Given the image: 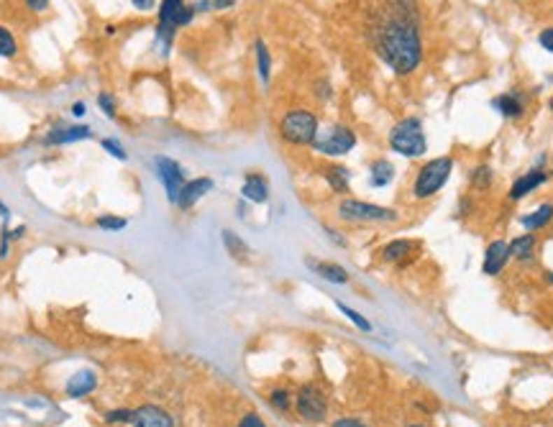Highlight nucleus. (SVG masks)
Returning a JSON list of instances; mask_svg holds the SVG:
<instances>
[{
	"instance_id": "obj_1",
	"label": "nucleus",
	"mask_w": 553,
	"mask_h": 427,
	"mask_svg": "<svg viewBox=\"0 0 553 427\" xmlns=\"http://www.w3.org/2000/svg\"><path fill=\"white\" fill-rule=\"evenodd\" d=\"M377 49L379 57L395 69L397 75L415 72L423 59V41H420L418 26L402 18H389L377 29Z\"/></svg>"
},
{
	"instance_id": "obj_2",
	"label": "nucleus",
	"mask_w": 553,
	"mask_h": 427,
	"mask_svg": "<svg viewBox=\"0 0 553 427\" xmlns=\"http://www.w3.org/2000/svg\"><path fill=\"white\" fill-rule=\"evenodd\" d=\"M389 146L392 151L402 154L407 159H418L428 151L426 133H423V126H420L418 118H405L400 120L392 131H389Z\"/></svg>"
},
{
	"instance_id": "obj_3",
	"label": "nucleus",
	"mask_w": 553,
	"mask_h": 427,
	"mask_svg": "<svg viewBox=\"0 0 553 427\" xmlns=\"http://www.w3.org/2000/svg\"><path fill=\"white\" fill-rule=\"evenodd\" d=\"M279 133L292 146H310L318 138V115L305 108L290 110L279 123Z\"/></svg>"
},
{
	"instance_id": "obj_4",
	"label": "nucleus",
	"mask_w": 553,
	"mask_h": 427,
	"mask_svg": "<svg viewBox=\"0 0 553 427\" xmlns=\"http://www.w3.org/2000/svg\"><path fill=\"white\" fill-rule=\"evenodd\" d=\"M451 172H454V161L449 157H438L433 161L420 166L418 177H415V184H412V195L415 200H428L433 197L438 189L449 182Z\"/></svg>"
},
{
	"instance_id": "obj_5",
	"label": "nucleus",
	"mask_w": 553,
	"mask_h": 427,
	"mask_svg": "<svg viewBox=\"0 0 553 427\" xmlns=\"http://www.w3.org/2000/svg\"><path fill=\"white\" fill-rule=\"evenodd\" d=\"M338 215L349 223H389L397 217V212L389 208H379V205L361 203V200H341Z\"/></svg>"
},
{
	"instance_id": "obj_6",
	"label": "nucleus",
	"mask_w": 553,
	"mask_h": 427,
	"mask_svg": "<svg viewBox=\"0 0 553 427\" xmlns=\"http://www.w3.org/2000/svg\"><path fill=\"white\" fill-rule=\"evenodd\" d=\"M313 146L318 154H326V157H344L356 146V133L346 126H333L326 133H318Z\"/></svg>"
},
{
	"instance_id": "obj_7",
	"label": "nucleus",
	"mask_w": 553,
	"mask_h": 427,
	"mask_svg": "<svg viewBox=\"0 0 553 427\" xmlns=\"http://www.w3.org/2000/svg\"><path fill=\"white\" fill-rule=\"evenodd\" d=\"M295 407H298V414L307 422H321L326 420V412H328V402H326V394H323L318 386L313 384H305L302 389L298 391V399H295Z\"/></svg>"
},
{
	"instance_id": "obj_8",
	"label": "nucleus",
	"mask_w": 553,
	"mask_h": 427,
	"mask_svg": "<svg viewBox=\"0 0 553 427\" xmlns=\"http://www.w3.org/2000/svg\"><path fill=\"white\" fill-rule=\"evenodd\" d=\"M154 164H157V174H159V180H162V184H164L167 195H169V200L177 205L182 187H185V174H182V166L177 164L174 159H167V157H159Z\"/></svg>"
},
{
	"instance_id": "obj_9",
	"label": "nucleus",
	"mask_w": 553,
	"mask_h": 427,
	"mask_svg": "<svg viewBox=\"0 0 553 427\" xmlns=\"http://www.w3.org/2000/svg\"><path fill=\"white\" fill-rule=\"evenodd\" d=\"M134 427H174V420L162 407L146 405L134 410Z\"/></svg>"
},
{
	"instance_id": "obj_10",
	"label": "nucleus",
	"mask_w": 553,
	"mask_h": 427,
	"mask_svg": "<svg viewBox=\"0 0 553 427\" xmlns=\"http://www.w3.org/2000/svg\"><path fill=\"white\" fill-rule=\"evenodd\" d=\"M507 261H510V246L505 243V240H494V243L486 246L482 269H484L486 277H497V274L505 269V263Z\"/></svg>"
},
{
	"instance_id": "obj_11",
	"label": "nucleus",
	"mask_w": 553,
	"mask_h": 427,
	"mask_svg": "<svg viewBox=\"0 0 553 427\" xmlns=\"http://www.w3.org/2000/svg\"><path fill=\"white\" fill-rule=\"evenodd\" d=\"M210 189H213V180H210V177H197V180H192V182H185L177 205H180L182 210H187V208H192L200 197L208 195Z\"/></svg>"
},
{
	"instance_id": "obj_12",
	"label": "nucleus",
	"mask_w": 553,
	"mask_h": 427,
	"mask_svg": "<svg viewBox=\"0 0 553 427\" xmlns=\"http://www.w3.org/2000/svg\"><path fill=\"white\" fill-rule=\"evenodd\" d=\"M546 180H548V174L543 172V169H531V172L523 174V177L510 187V200H523L525 195H531L533 189L540 187Z\"/></svg>"
},
{
	"instance_id": "obj_13",
	"label": "nucleus",
	"mask_w": 553,
	"mask_h": 427,
	"mask_svg": "<svg viewBox=\"0 0 553 427\" xmlns=\"http://www.w3.org/2000/svg\"><path fill=\"white\" fill-rule=\"evenodd\" d=\"M85 138H90V128H88V126L54 128V131H49V136L44 138V143H46V146H62V143L85 141Z\"/></svg>"
},
{
	"instance_id": "obj_14",
	"label": "nucleus",
	"mask_w": 553,
	"mask_h": 427,
	"mask_svg": "<svg viewBox=\"0 0 553 427\" xmlns=\"http://www.w3.org/2000/svg\"><path fill=\"white\" fill-rule=\"evenodd\" d=\"M97 386V376L95 371H90V368H85V371H77L72 379L67 382V394L69 397H88V394H92Z\"/></svg>"
},
{
	"instance_id": "obj_15",
	"label": "nucleus",
	"mask_w": 553,
	"mask_h": 427,
	"mask_svg": "<svg viewBox=\"0 0 553 427\" xmlns=\"http://www.w3.org/2000/svg\"><path fill=\"white\" fill-rule=\"evenodd\" d=\"M241 195L246 197L248 203H267V197H270V184H267V180H264L262 174H246L244 187H241Z\"/></svg>"
},
{
	"instance_id": "obj_16",
	"label": "nucleus",
	"mask_w": 553,
	"mask_h": 427,
	"mask_svg": "<svg viewBox=\"0 0 553 427\" xmlns=\"http://www.w3.org/2000/svg\"><path fill=\"white\" fill-rule=\"evenodd\" d=\"M492 108L494 110H500L505 118H520L525 113V103H523V98H520V92H505L500 98H494Z\"/></svg>"
},
{
	"instance_id": "obj_17",
	"label": "nucleus",
	"mask_w": 553,
	"mask_h": 427,
	"mask_svg": "<svg viewBox=\"0 0 553 427\" xmlns=\"http://www.w3.org/2000/svg\"><path fill=\"white\" fill-rule=\"evenodd\" d=\"M418 248V243H412L407 238H400V240H392L387 246L382 248V259L389 263H402L407 256H412V251Z\"/></svg>"
},
{
	"instance_id": "obj_18",
	"label": "nucleus",
	"mask_w": 553,
	"mask_h": 427,
	"mask_svg": "<svg viewBox=\"0 0 553 427\" xmlns=\"http://www.w3.org/2000/svg\"><path fill=\"white\" fill-rule=\"evenodd\" d=\"M507 246H510V259H515V261H531L533 254H536V236L533 233L517 236Z\"/></svg>"
},
{
	"instance_id": "obj_19",
	"label": "nucleus",
	"mask_w": 553,
	"mask_h": 427,
	"mask_svg": "<svg viewBox=\"0 0 553 427\" xmlns=\"http://www.w3.org/2000/svg\"><path fill=\"white\" fill-rule=\"evenodd\" d=\"M372 177H369V184L372 187H387L389 182L395 180V166L389 164V161H384V159H379V161H374L372 164Z\"/></svg>"
},
{
	"instance_id": "obj_20",
	"label": "nucleus",
	"mask_w": 553,
	"mask_h": 427,
	"mask_svg": "<svg viewBox=\"0 0 553 427\" xmlns=\"http://www.w3.org/2000/svg\"><path fill=\"white\" fill-rule=\"evenodd\" d=\"M551 220H553V205H540L538 210H533L531 215L520 217V223H523L528 231H540V228H546Z\"/></svg>"
},
{
	"instance_id": "obj_21",
	"label": "nucleus",
	"mask_w": 553,
	"mask_h": 427,
	"mask_svg": "<svg viewBox=\"0 0 553 427\" xmlns=\"http://www.w3.org/2000/svg\"><path fill=\"white\" fill-rule=\"evenodd\" d=\"M313 269L318 271L326 282H333V284H346V282H349V271H346L344 266H338V263H330V261L313 263Z\"/></svg>"
},
{
	"instance_id": "obj_22",
	"label": "nucleus",
	"mask_w": 553,
	"mask_h": 427,
	"mask_svg": "<svg viewBox=\"0 0 553 427\" xmlns=\"http://www.w3.org/2000/svg\"><path fill=\"white\" fill-rule=\"evenodd\" d=\"M182 8H185V0H162V6H159V26L177 29L174 21H177V13Z\"/></svg>"
},
{
	"instance_id": "obj_23",
	"label": "nucleus",
	"mask_w": 553,
	"mask_h": 427,
	"mask_svg": "<svg viewBox=\"0 0 553 427\" xmlns=\"http://www.w3.org/2000/svg\"><path fill=\"white\" fill-rule=\"evenodd\" d=\"M326 182L330 184L333 192L344 195V192H349V169H344V166H328L326 169Z\"/></svg>"
},
{
	"instance_id": "obj_24",
	"label": "nucleus",
	"mask_w": 553,
	"mask_h": 427,
	"mask_svg": "<svg viewBox=\"0 0 553 427\" xmlns=\"http://www.w3.org/2000/svg\"><path fill=\"white\" fill-rule=\"evenodd\" d=\"M256 64H259V77H262V82H270L272 59H270V49H267V44H264L262 38H256Z\"/></svg>"
},
{
	"instance_id": "obj_25",
	"label": "nucleus",
	"mask_w": 553,
	"mask_h": 427,
	"mask_svg": "<svg viewBox=\"0 0 553 427\" xmlns=\"http://www.w3.org/2000/svg\"><path fill=\"white\" fill-rule=\"evenodd\" d=\"M389 13L402 21H415V0H387Z\"/></svg>"
},
{
	"instance_id": "obj_26",
	"label": "nucleus",
	"mask_w": 553,
	"mask_h": 427,
	"mask_svg": "<svg viewBox=\"0 0 553 427\" xmlns=\"http://www.w3.org/2000/svg\"><path fill=\"white\" fill-rule=\"evenodd\" d=\"M223 243H225V248H228V254L233 256V259H246V254H248V248H246V243L236 236L233 231H223Z\"/></svg>"
},
{
	"instance_id": "obj_27",
	"label": "nucleus",
	"mask_w": 553,
	"mask_h": 427,
	"mask_svg": "<svg viewBox=\"0 0 553 427\" xmlns=\"http://www.w3.org/2000/svg\"><path fill=\"white\" fill-rule=\"evenodd\" d=\"M492 180H494L492 166H486V164L477 166V169L471 172V184H474L477 189H486L489 184H492Z\"/></svg>"
},
{
	"instance_id": "obj_28",
	"label": "nucleus",
	"mask_w": 553,
	"mask_h": 427,
	"mask_svg": "<svg viewBox=\"0 0 553 427\" xmlns=\"http://www.w3.org/2000/svg\"><path fill=\"white\" fill-rule=\"evenodd\" d=\"M15 52H18V44H15L13 34L0 26V57L10 59V57H15Z\"/></svg>"
},
{
	"instance_id": "obj_29",
	"label": "nucleus",
	"mask_w": 553,
	"mask_h": 427,
	"mask_svg": "<svg viewBox=\"0 0 553 427\" xmlns=\"http://www.w3.org/2000/svg\"><path fill=\"white\" fill-rule=\"evenodd\" d=\"M338 310H341V312H344V315L349 317V320H351L354 325H356V328H359V330H364V333H369V330H372V325H369V320H367V317H361L359 312H356V310L346 307L344 302H338Z\"/></svg>"
},
{
	"instance_id": "obj_30",
	"label": "nucleus",
	"mask_w": 553,
	"mask_h": 427,
	"mask_svg": "<svg viewBox=\"0 0 553 427\" xmlns=\"http://www.w3.org/2000/svg\"><path fill=\"white\" fill-rule=\"evenodd\" d=\"M270 402H272V407H274V410H282V412H287V410H290V405H292V397H290V391H287V389H274L270 394Z\"/></svg>"
},
{
	"instance_id": "obj_31",
	"label": "nucleus",
	"mask_w": 553,
	"mask_h": 427,
	"mask_svg": "<svg viewBox=\"0 0 553 427\" xmlns=\"http://www.w3.org/2000/svg\"><path fill=\"white\" fill-rule=\"evenodd\" d=\"M97 228H103V231H120V228H126V220L118 215H103L97 217Z\"/></svg>"
},
{
	"instance_id": "obj_32",
	"label": "nucleus",
	"mask_w": 553,
	"mask_h": 427,
	"mask_svg": "<svg viewBox=\"0 0 553 427\" xmlns=\"http://www.w3.org/2000/svg\"><path fill=\"white\" fill-rule=\"evenodd\" d=\"M105 422H111V425H123V422H134V410H113V412L105 414Z\"/></svg>"
},
{
	"instance_id": "obj_33",
	"label": "nucleus",
	"mask_w": 553,
	"mask_h": 427,
	"mask_svg": "<svg viewBox=\"0 0 553 427\" xmlns=\"http://www.w3.org/2000/svg\"><path fill=\"white\" fill-rule=\"evenodd\" d=\"M97 106L103 108V113L108 118H115V100H113V95L100 92V95H97Z\"/></svg>"
},
{
	"instance_id": "obj_34",
	"label": "nucleus",
	"mask_w": 553,
	"mask_h": 427,
	"mask_svg": "<svg viewBox=\"0 0 553 427\" xmlns=\"http://www.w3.org/2000/svg\"><path fill=\"white\" fill-rule=\"evenodd\" d=\"M103 149L111 151V157L120 159V161H126V159H128V154L123 151V146H120V143H115L113 138H105V141H103Z\"/></svg>"
},
{
	"instance_id": "obj_35",
	"label": "nucleus",
	"mask_w": 553,
	"mask_h": 427,
	"mask_svg": "<svg viewBox=\"0 0 553 427\" xmlns=\"http://www.w3.org/2000/svg\"><path fill=\"white\" fill-rule=\"evenodd\" d=\"M195 13H197V10H195V6H185L180 13H177V21H174V26H177V29H180V26H187V23L195 18Z\"/></svg>"
},
{
	"instance_id": "obj_36",
	"label": "nucleus",
	"mask_w": 553,
	"mask_h": 427,
	"mask_svg": "<svg viewBox=\"0 0 553 427\" xmlns=\"http://www.w3.org/2000/svg\"><path fill=\"white\" fill-rule=\"evenodd\" d=\"M538 44L543 46L546 52L553 54V26H551V29H543V31H540V34H538Z\"/></svg>"
},
{
	"instance_id": "obj_37",
	"label": "nucleus",
	"mask_w": 553,
	"mask_h": 427,
	"mask_svg": "<svg viewBox=\"0 0 553 427\" xmlns=\"http://www.w3.org/2000/svg\"><path fill=\"white\" fill-rule=\"evenodd\" d=\"M239 427H267V425H264V420L259 417V414L248 412V414H244V417H241Z\"/></svg>"
},
{
	"instance_id": "obj_38",
	"label": "nucleus",
	"mask_w": 553,
	"mask_h": 427,
	"mask_svg": "<svg viewBox=\"0 0 553 427\" xmlns=\"http://www.w3.org/2000/svg\"><path fill=\"white\" fill-rule=\"evenodd\" d=\"M333 427H369V425H364V422L356 420V417H341V420L333 422Z\"/></svg>"
},
{
	"instance_id": "obj_39",
	"label": "nucleus",
	"mask_w": 553,
	"mask_h": 427,
	"mask_svg": "<svg viewBox=\"0 0 553 427\" xmlns=\"http://www.w3.org/2000/svg\"><path fill=\"white\" fill-rule=\"evenodd\" d=\"M23 3H26V8L34 10V13H41V10L49 8V0H23Z\"/></svg>"
},
{
	"instance_id": "obj_40",
	"label": "nucleus",
	"mask_w": 553,
	"mask_h": 427,
	"mask_svg": "<svg viewBox=\"0 0 553 427\" xmlns=\"http://www.w3.org/2000/svg\"><path fill=\"white\" fill-rule=\"evenodd\" d=\"M131 3H134V8H139V10H151L157 0H131Z\"/></svg>"
},
{
	"instance_id": "obj_41",
	"label": "nucleus",
	"mask_w": 553,
	"mask_h": 427,
	"mask_svg": "<svg viewBox=\"0 0 553 427\" xmlns=\"http://www.w3.org/2000/svg\"><path fill=\"white\" fill-rule=\"evenodd\" d=\"M233 3H236V0H213V8H216V10H225V8H231Z\"/></svg>"
},
{
	"instance_id": "obj_42",
	"label": "nucleus",
	"mask_w": 553,
	"mask_h": 427,
	"mask_svg": "<svg viewBox=\"0 0 553 427\" xmlns=\"http://www.w3.org/2000/svg\"><path fill=\"white\" fill-rule=\"evenodd\" d=\"M72 115L83 118V115H85V103H75V106H72Z\"/></svg>"
},
{
	"instance_id": "obj_43",
	"label": "nucleus",
	"mask_w": 553,
	"mask_h": 427,
	"mask_svg": "<svg viewBox=\"0 0 553 427\" xmlns=\"http://www.w3.org/2000/svg\"><path fill=\"white\" fill-rule=\"evenodd\" d=\"M546 279H548V282H551V284H553V271H548V274H546Z\"/></svg>"
},
{
	"instance_id": "obj_44",
	"label": "nucleus",
	"mask_w": 553,
	"mask_h": 427,
	"mask_svg": "<svg viewBox=\"0 0 553 427\" xmlns=\"http://www.w3.org/2000/svg\"><path fill=\"white\" fill-rule=\"evenodd\" d=\"M407 427H423V425H407Z\"/></svg>"
},
{
	"instance_id": "obj_45",
	"label": "nucleus",
	"mask_w": 553,
	"mask_h": 427,
	"mask_svg": "<svg viewBox=\"0 0 553 427\" xmlns=\"http://www.w3.org/2000/svg\"><path fill=\"white\" fill-rule=\"evenodd\" d=\"M551 110H553V100H551Z\"/></svg>"
}]
</instances>
